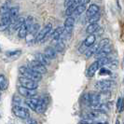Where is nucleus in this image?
<instances>
[{"mask_svg":"<svg viewBox=\"0 0 124 124\" xmlns=\"http://www.w3.org/2000/svg\"><path fill=\"white\" fill-rule=\"evenodd\" d=\"M19 11H20V8L18 6L11 7L9 8L8 15H9V18H10V21H11V24L19 18Z\"/></svg>","mask_w":124,"mask_h":124,"instance_id":"4468645a","label":"nucleus"},{"mask_svg":"<svg viewBox=\"0 0 124 124\" xmlns=\"http://www.w3.org/2000/svg\"><path fill=\"white\" fill-rule=\"evenodd\" d=\"M85 10H86V7L85 6H83V5H78V7H77V8H76V10H75L73 15L78 16V15L82 14Z\"/></svg>","mask_w":124,"mask_h":124,"instance_id":"473e14b6","label":"nucleus"},{"mask_svg":"<svg viewBox=\"0 0 124 124\" xmlns=\"http://www.w3.org/2000/svg\"><path fill=\"white\" fill-rule=\"evenodd\" d=\"M34 23H34V19H33L32 16H29L28 18H26L24 24L23 25V26L18 30L19 38H21V39L26 38V37H27V35H28V32H29V29L31 28V26L34 24Z\"/></svg>","mask_w":124,"mask_h":124,"instance_id":"20e7f679","label":"nucleus"},{"mask_svg":"<svg viewBox=\"0 0 124 124\" xmlns=\"http://www.w3.org/2000/svg\"><path fill=\"white\" fill-rule=\"evenodd\" d=\"M96 124H103V123H101V122H98V123H96Z\"/></svg>","mask_w":124,"mask_h":124,"instance_id":"ea45409f","label":"nucleus"},{"mask_svg":"<svg viewBox=\"0 0 124 124\" xmlns=\"http://www.w3.org/2000/svg\"><path fill=\"white\" fill-rule=\"evenodd\" d=\"M99 74L102 76H105V75H111V71L109 70V69L106 68V67H102V68H100V71H99Z\"/></svg>","mask_w":124,"mask_h":124,"instance_id":"72a5a7b5","label":"nucleus"},{"mask_svg":"<svg viewBox=\"0 0 124 124\" xmlns=\"http://www.w3.org/2000/svg\"><path fill=\"white\" fill-rule=\"evenodd\" d=\"M115 124H120L119 120H118V119H117V120H116V123H115Z\"/></svg>","mask_w":124,"mask_h":124,"instance_id":"58836bf2","label":"nucleus"},{"mask_svg":"<svg viewBox=\"0 0 124 124\" xmlns=\"http://www.w3.org/2000/svg\"><path fill=\"white\" fill-rule=\"evenodd\" d=\"M21 98L19 97L18 95H14L13 96V102H14V106H20V104H21Z\"/></svg>","mask_w":124,"mask_h":124,"instance_id":"f704fd0d","label":"nucleus"},{"mask_svg":"<svg viewBox=\"0 0 124 124\" xmlns=\"http://www.w3.org/2000/svg\"><path fill=\"white\" fill-rule=\"evenodd\" d=\"M39 29H40V25H39V23H35L31 26V28L29 29V32H28V35L27 36H31L33 37V39H34V42H35V39H36V35L38 34Z\"/></svg>","mask_w":124,"mask_h":124,"instance_id":"6ab92c4d","label":"nucleus"},{"mask_svg":"<svg viewBox=\"0 0 124 124\" xmlns=\"http://www.w3.org/2000/svg\"><path fill=\"white\" fill-rule=\"evenodd\" d=\"M124 110V99L123 97H119L117 101V111L121 113Z\"/></svg>","mask_w":124,"mask_h":124,"instance_id":"c756f323","label":"nucleus"},{"mask_svg":"<svg viewBox=\"0 0 124 124\" xmlns=\"http://www.w3.org/2000/svg\"><path fill=\"white\" fill-rule=\"evenodd\" d=\"M112 61H113V60H112V58H110V57L108 56V57H105V58L99 59V60H97L96 62H98L100 68H102V67H105L106 65H108Z\"/></svg>","mask_w":124,"mask_h":124,"instance_id":"a878e982","label":"nucleus"},{"mask_svg":"<svg viewBox=\"0 0 124 124\" xmlns=\"http://www.w3.org/2000/svg\"><path fill=\"white\" fill-rule=\"evenodd\" d=\"M99 69H100L99 64H98V62L95 61V62H93V63L89 66V68L87 69V73H86L87 77L88 78H93V76L95 75V73H96Z\"/></svg>","mask_w":124,"mask_h":124,"instance_id":"2eb2a0df","label":"nucleus"},{"mask_svg":"<svg viewBox=\"0 0 124 124\" xmlns=\"http://www.w3.org/2000/svg\"><path fill=\"white\" fill-rule=\"evenodd\" d=\"M25 20H26V18H24V17H19V18L13 23L12 24L10 25L11 30H12V31H17V30H19L23 25L24 24Z\"/></svg>","mask_w":124,"mask_h":124,"instance_id":"dca6fc26","label":"nucleus"},{"mask_svg":"<svg viewBox=\"0 0 124 124\" xmlns=\"http://www.w3.org/2000/svg\"><path fill=\"white\" fill-rule=\"evenodd\" d=\"M106 45H109V39H108V38H104V39H102L99 43L96 45V47H97V52H98L101 49H103L105 46H106Z\"/></svg>","mask_w":124,"mask_h":124,"instance_id":"7c9ffc66","label":"nucleus"},{"mask_svg":"<svg viewBox=\"0 0 124 124\" xmlns=\"http://www.w3.org/2000/svg\"><path fill=\"white\" fill-rule=\"evenodd\" d=\"M0 51H1V48H0Z\"/></svg>","mask_w":124,"mask_h":124,"instance_id":"a19ab883","label":"nucleus"},{"mask_svg":"<svg viewBox=\"0 0 124 124\" xmlns=\"http://www.w3.org/2000/svg\"><path fill=\"white\" fill-rule=\"evenodd\" d=\"M53 49L56 50V52H62L64 49H65V44L63 42L62 38H60L59 40H57L55 42V44L53 45Z\"/></svg>","mask_w":124,"mask_h":124,"instance_id":"5701e85b","label":"nucleus"},{"mask_svg":"<svg viewBox=\"0 0 124 124\" xmlns=\"http://www.w3.org/2000/svg\"><path fill=\"white\" fill-rule=\"evenodd\" d=\"M84 53H85V57L86 58H91V57L94 56L97 53V47H96V45H93L92 47H90Z\"/></svg>","mask_w":124,"mask_h":124,"instance_id":"bb28decb","label":"nucleus"},{"mask_svg":"<svg viewBox=\"0 0 124 124\" xmlns=\"http://www.w3.org/2000/svg\"><path fill=\"white\" fill-rule=\"evenodd\" d=\"M77 7H78V3H75V4H72V5L68 6L66 8V9H65V14H66L68 17L73 16V14H74Z\"/></svg>","mask_w":124,"mask_h":124,"instance_id":"c85d7f7f","label":"nucleus"},{"mask_svg":"<svg viewBox=\"0 0 124 124\" xmlns=\"http://www.w3.org/2000/svg\"><path fill=\"white\" fill-rule=\"evenodd\" d=\"M100 26L98 23H90L86 28V34L88 36L90 35H95L96 32H98Z\"/></svg>","mask_w":124,"mask_h":124,"instance_id":"412c9836","label":"nucleus"},{"mask_svg":"<svg viewBox=\"0 0 124 124\" xmlns=\"http://www.w3.org/2000/svg\"><path fill=\"white\" fill-rule=\"evenodd\" d=\"M49 102H50V99L48 96H43L40 98V102H39V105H38V107L37 109V112L38 113H44L46 111L47 107L49 106Z\"/></svg>","mask_w":124,"mask_h":124,"instance_id":"ddd939ff","label":"nucleus"},{"mask_svg":"<svg viewBox=\"0 0 124 124\" xmlns=\"http://www.w3.org/2000/svg\"><path fill=\"white\" fill-rule=\"evenodd\" d=\"M18 93L20 95H22V96L25 97L26 99L36 97L37 94L36 90H29V89H26V88L22 87V86H19L18 87Z\"/></svg>","mask_w":124,"mask_h":124,"instance_id":"9d476101","label":"nucleus"},{"mask_svg":"<svg viewBox=\"0 0 124 124\" xmlns=\"http://www.w3.org/2000/svg\"><path fill=\"white\" fill-rule=\"evenodd\" d=\"M13 114L19 118L22 119H27L30 118V111L28 108H26L24 106H13L12 107Z\"/></svg>","mask_w":124,"mask_h":124,"instance_id":"39448f33","label":"nucleus"},{"mask_svg":"<svg viewBox=\"0 0 124 124\" xmlns=\"http://www.w3.org/2000/svg\"><path fill=\"white\" fill-rule=\"evenodd\" d=\"M19 72H20V74H21V76L23 78H26L35 80L37 81V82H38V81H40L42 79V75L33 71L32 69L28 68L27 66H21L19 68Z\"/></svg>","mask_w":124,"mask_h":124,"instance_id":"f03ea898","label":"nucleus"},{"mask_svg":"<svg viewBox=\"0 0 124 124\" xmlns=\"http://www.w3.org/2000/svg\"><path fill=\"white\" fill-rule=\"evenodd\" d=\"M82 101L87 105L95 108L101 104V95L97 93H85L82 97Z\"/></svg>","mask_w":124,"mask_h":124,"instance_id":"f257e3e1","label":"nucleus"},{"mask_svg":"<svg viewBox=\"0 0 124 124\" xmlns=\"http://www.w3.org/2000/svg\"><path fill=\"white\" fill-rule=\"evenodd\" d=\"M100 17H101L100 13H97V14H95V15H93V16L89 17V18H88V22H89L90 23H97L98 21L100 20Z\"/></svg>","mask_w":124,"mask_h":124,"instance_id":"2f4dec72","label":"nucleus"},{"mask_svg":"<svg viewBox=\"0 0 124 124\" xmlns=\"http://www.w3.org/2000/svg\"><path fill=\"white\" fill-rule=\"evenodd\" d=\"M115 84H116V82L112 79H102V80L97 81L94 86L99 92L105 93L109 92L112 88L115 86Z\"/></svg>","mask_w":124,"mask_h":124,"instance_id":"7ed1b4c3","label":"nucleus"},{"mask_svg":"<svg viewBox=\"0 0 124 124\" xmlns=\"http://www.w3.org/2000/svg\"><path fill=\"white\" fill-rule=\"evenodd\" d=\"M79 124H92V122L89 121L88 119H84V120H81L80 122H79Z\"/></svg>","mask_w":124,"mask_h":124,"instance_id":"4c0bfd02","label":"nucleus"},{"mask_svg":"<svg viewBox=\"0 0 124 124\" xmlns=\"http://www.w3.org/2000/svg\"><path fill=\"white\" fill-rule=\"evenodd\" d=\"M99 10H100V8L98 5H96V4H92L91 6L88 8L87 9V17H91V16H93V15H95V14H97V13H99Z\"/></svg>","mask_w":124,"mask_h":124,"instance_id":"4be33fe9","label":"nucleus"},{"mask_svg":"<svg viewBox=\"0 0 124 124\" xmlns=\"http://www.w3.org/2000/svg\"><path fill=\"white\" fill-rule=\"evenodd\" d=\"M19 82L21 83V86L26 89H29V90H37L38 88V83L37 81L32 80L29 78H23V77H20L19 78Z\"/></svg>","mask_w":124,"mask_h":124,"instance_id":"1a4fd4ad","label":"nucleus"},{"mask_svg":"<svg viewBox=\"0 0 124 124\" xmlns=\"http://www.w3.org/2000/svg\"><path fill=\"white\" fill-rule=\"evenodd\" d=\"M62 35H63V27L62 26L56 28L54 31H51V33H50V36L53 38V40H55V41L59 40L62 37Z\"/></svg>","mask_w":124,"mask_h":124,"instance_id":"a211bd4d","label":"nucleus"},{"mask_svg":"<svg viewBox=\"0 0 124 124\" xmlns=\"http://www.w3.org/2000/svg\"><path fill=\"white\" fill-rule=\"evenodd\" d=\"M36 60H37V62H40V63H42L45 66H48V65L50 64V60L48 59L44 53H37V55H36Z\"/></svg>","mask_w":124,"mask_h":124,"instance_id":"aec40b11","label":"nucleus"},{"mask_svg":"<svg viewBox=\"0 0 124 124\" xmlns=\"http://www.w3.org/2000/svg\"><path fill=\"white\" fill-rule=\"evenodd\" d=\"M6 56L8 57L9 59H17L18 57L21 56L22 54V50H8V51H6Z\"/></svg>","mask_w":124,"mask_h":124,"instance_id":"393cba45","label":"nucleus"},{"mask_svg":"<svg viewBox=\"0 0 124 124\" xmlns=\"http://www.w3.org/2000/svg\"><path fill=\"white\" fill-rule=\"evenodd\" d=\"M95 40H96V36L95 35H90V36H88L84 39V41L82 42V44L80 45V47L78 49V51L82 52V53L85 52L90 47L93 46V44L95 43Z\"/></svg>","mask_w":124,"mask_h":124,"instance_id":"6e6552de","label":"nucleus"},{"mask_svg":"<svg viewBox=\"0 0 124 124\" xmlns=\"http://www.w3.org/2000/svg\"><path fill=\"white\" fill-rule=\"evenodd\" d=\"M27 67L32 69L33 71H35V72H37V73L40 75H43L47 73V66H45L42 63L37 62V60H34V61H31V62H28Z\"/></svg>","mask_w":124,"mask_h":124,"instance_id":"0eeeda50","label":"nucleus"},{"mask_svg":"<svg viewBox=\"0 0 124 124\" xmlns=\"http://www.w3.org/2000/svg\"><path fill=\"white\" fill-rule=\"evenodd\" d=\"M8 89V79L5 75H0V91H6Z\"/></svg>","mask_w":124,"mask_h":124,"instance_id":"cd10ccee","label":"nucleus"},{"mask_svg":"<svg viewBox=\"0 0 124 124\" xmlns=\"http://www.w3.org/2000/svg\"><path fill=\"white\" fill-rule=\"evenodd\" d=\"M51 31H52V25H51V23H48L47 25H45L41 30H39L38 34L36 36L35 43H41V42H43L44 39L48 37L49 35H50Z\"/></svg>","mask_w":124,"mask_h":124,"instance_id":"423d86ee","label":"nucleus"},{"mask_svg":"<svg viewBox=\"0 0 124 124\" xmlns=\"http://www.w3.org/2000/svg\"><path fill=\"white\" fill-rule=\"evenodd\" d=\"M44 54L45 56L48 58V59H50V60H54L57 58V52H56V50L53 49V47H47L45 50H44Z\"/></svg>","mask_w":124,"mask_h":124,"instance_id":"f3484780","label":"nucleus"},{"mask_svg":"<svg viewBox=\"0 0 124 124\" xmlns=\"http://www.w3.org/2000/svg\"><path fill=\"white\" fill-rule=\"evenodd\" d=\"M39 102H40V97H33V98H28L24 101L25 105L28 106L30 109H32L33 111H37L38 105H39Z\"/></svg>","mask_w":124,"mask_h":124,"instance_id":"9b49d317","label":"nucleus"},{"mask_svg":"<svg viewBox=\"0 0 124 124\" xmlns=\"http://www.w3.org/2000/svg\"><path fill=\"white\" fill-rule=\"evenodd\" d=\"M112 50V47L109 46V45H106L105 46L103 49L101 50L94 55V57L96 58V60H99V59H102V58H105V57H108V55L110 54Z\"/></svg>","mask_w":124,"mask_h":124,"instance_id":"f8f14e48","label":"nucleus"},{"mask_svg":"<svg viewBox=\"0 0 124 124\" xmlns=\"http://www.w3.org/2000/svg\"><path fill=\"white\" fill-rule=\"evenodd\" d=\"M26 124H38V123H37V119L29 118H27V119H26Z\"/></svg>","mask_w":124,"mask_h":124,"instance_id":"c9c22d12","label":"nucleus"},{"mask_svg":"<svg viewBox=\"0 0 124 124\" xmlns=\"http://www.w3.org/2000/svg\"><path fill=\"white\" fill-rule=\"evenodd\" d=\"M10 1L11 0H6L0 7V15H4L7 12H8L9 8H10Z\"/></svg>","mask_w":124,"mask_h":124,"instance_id":"b1692460","label":"nucleus"},{"mask_svg":"<svg viewBox=\"0 0 124 124\" xmlns=\"http://www.w3.org/2000/svg\"><path fill=\"white\" fill-rule=\"evenodd\" d=\"M89 2H90V0H78V3L79 5H83V6H85Z\"/></svg>","mask_w":124,"mask_h":124,"instance_id":"e433bc0d","label":"nucleus"}]
</instances>
